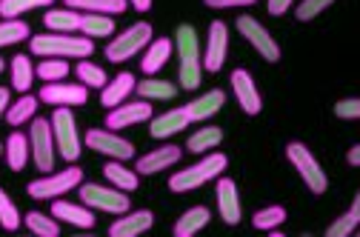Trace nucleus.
<instances>
[{
	"label": "nucleus",
	"mask_w": 360,
	"mask_h": 237,
	"mask_svg": "<svg viewBox=\"0 0 360 237\" xmlns=\"http://www.w3.org/2000/svg\"><path fill=\"white\" fill-rule=\"evenodd\" d=\"M174 52H177V86L195 91L203 80V52H200V37L192 23H180L174 32Z\"/></svg>",
	"instance_id": "f257e3e1"
},
{
	"label": "nucleus",
	"mask_w": 360,
	"mask_h": 237,
	"mask_svg": "<svg viewBox=\"0 0 360 237\" xmlns=\"http://www.w3.org/2000/svg\"><path fill=\"white\" fill-rule=\"evenodd\" d=\"M29 49L37 58H63V60H83L95 52V40L83 34H60V32H43L29 37Z\"/></svg>",
	"instance_id": "f03ea898"
},
{
	"label": "nucleus",
	"mask_w": 360,
	"mask_h": 237,
	"mask_svg": "<svg viewBox=\"0 0 360 237\" xmlns=\"http://www.w3.org/2000/svg\"><path fill=\"white\" fill-rule=\"evenodd\" d=\"M226 166H229V158L226 155H220V152L206 155L203 160H198V163H192L186 169H180V172H174L169 177V188H172L174 195L192 192V188H200L209 180H217L223 172H226Z\"/></svg>",
	"instance_id": "7ed1b4c3"
},
{
	"label": "nucleus",
	"mask_w": 360,
	"mask_h": 237,
	"mask_svg": "<svg viewBox=\"0 0 360 237\" xmlns=\"http://www.w3.org/2000/svg\"><path fill=\"white\" fill-rule=\"evenodd\" d=\"M155 29L152 23H131L129 29L117 32V37H112V43L106 46V60L109 63H126L134 55H141V49L152 43Z\"/></svg>",
	"instance_id": "20e7f679"
},
{
	"label": "nucleus",
	"mask_w": 360,
	"mask_h": 237,
	"mask_svg": "<svg viewBox=\"0 0 360 237\" xmlns=\"http://www.w3.org/2000/svg\"><path fill=\"white\" fill-rule=\"evenodd\" d=\"M83 183V169L77 163H69L63 172H49V177H37L26 186V192L32 200H55L72 192L75 186Z\"/></svg>",
	"instance_id": "39448f33"
},
{
	"label": "nucleus",
	"mask_w": 360,
	"mask_h": 237,
	"mask_svg": "<svg viewBox=\"0 0 360 237\" xmlns=\"http://www.w3.org/2000/svg\"><path fill=\"white\" fill-rule=\"evenodd\" d=\"M49 123H52V134H55V146H58L60 160H66V163L80 160L83 137L77 134V123H75L72 109H69V106H58Z\"/></svg>",
	"instance_id": "423d86ee"
},
{
	"label": "nucleus",
	"mask_w": 360,
	"mask_h": 237,
	"mask_svg": "<svg viewBox=\"0 0 360 237\" xmlns=\"http://www.w3.org/2000/svg\"><path fill=\"white\" fill-rule=\"evenodd\" d=\"M77 195H80V203H86L89 209H98V212H109V214H123L129 212L131 200H129V192L117 186H101V183H80L77 186Z\"/></svg>",
	"instance_id": "0eeeda50"
},
{
	"label": "nucleus",
	"mask_w": 360,
	"mask_h": 237,
	"mask_svg": "<svg viewBox=\"0 0 360 237\" xmlns=\"http://www.w3.org/2000/svg\"><path fill=\"white\" fill-rule=\"evenodd\" d=\"M286 158L295 166V172L300 174V180L309 186L311 195H323L326 188H329V177H326L323 166L318 163V158L309 152L306 143H289L286 146Z\"/></svg>",
	"instance_id": "6e6552de"
},
{
	"label": "nucleus",
	"mask_w": 360,
	"mask_h": 237,
	"mask_svg": "<svg viewBox=\"0 0 360 237\" xmlns=\"http://www.w3.org/2000/svg\"><path fill=\"white\" fill-rule=\"evenodd\" d=\"M29 146H32V160L37 166V172L49 174L55 169V158H58V146H55V134H52V123L46 117H32L29 126Z\"/></svg>",
	"instance_id": "1a4fd4ad"
},
{
	"label": "nucleus",
	"mask_w": 360,
	"mask_h": 237,
	"mask_svg": "<svg viewBox=\"0 0 360 237\" xmlns=\"http://www.w3.org/2000/svg\"><path fill=\"white\" fill-rule=\"evenodd\" d=\"M83 143L98 152V155H106L112 160H134V146H131V140L120 137L117 132L112 129H89L83 134Z\"/></svg>",
	"instance_id": "9d476101"
},
{
	"label": "nucleus",
	"mask_w": 360,
	"mask_h": 237,
	"mask_svg": "<svg viewBox=\"0 0 360 237\" xmlns=\"http://www.w3.org/2000/svg\"><path fill=\"white\" fill-rule=\"evenodd\" d=\"M235 26H238V32L255 46V52H257L266 63H278V60H281V46H278V40L269 34V29H266L257 18L240 15V18L235 20Z\"/></svg>",
	"instance_id": "9b49d317"
},
{
	"label": "nucleus",
	"mask_w": 360,
	"mask_h": 237,
	"mask_svg": "<svg viewBox=\"0 0 360 237\" xmlns=\"http://www.w3.org/2000/svg\"><path fill=\"white\" fill-rule=\"evenodd\" d=\"M226 52H229V26L226 20H212L209 23V37L203 46V72L217 75L226 63Z\"/></svg>",
	"instance_id": "f8f14e48"
},
{
	"label": "nucleus",
	"mask_w": 360,
	"mask_h": 237,
	"mask_svg": "<svg viewBox=\"0 0 360 237\" xmlns=\"http://www.w3.org/2000/svg\"><path fill=\"white\" fill-rule=\"evenodd\" d=\"M40 103L46 106H83L89 101V89L83 83H69V80H58V83H46L37 94Z\"/></svg>",
	"instance_id": "ddd939ff"
},
{
	"label": "nucleus",
	"mask_w": 360,
	"mask_h": 237,
	"mask_svg": "<svg viewBox=\"0 0 360 237\" xmlns=\"http://www.w3.org/2000/svg\"><path fill=\"white\" fill-rule=\"evenodd\" d=\"M155 117V109H152V101H126L115 109H109L106 115V129L112 132H120V129H129V126H138V123H149Z\"/></svg>",
	"instance_id": "4468645a"
},
{
	"label": "nucleus",
	"mask_w": 360,
	"mask_h": 237,
	"mask_svg": "<svg viewBox=\"0 0 360 237\" xmlns=\"http://www.w3.org/2000/svg\"><path fill=\"white\" fill-rule=\"evenodd\" d=\"M232 91H235V98H238V106L246 112V115H260L263 112V98H260V91H257V83L255 77L249 75V69H232Z\"/></svg>",
	"instance_id": "2eb2a0df"
},
{
	"label": "nucleus",
	"mask_w": 360,
	"mask_h": 237,
	"mask_svg": "<svg viewBox=\"0 0 360 237\" xmlns=\"http://www.w3.org/2000/svg\"><path fill=\"white\" fill-rule=\"evenodd\" d=\"M217 212L223 217V223L226 226H238L240 217H243V209H240V192H238V183L232 177H217Z\"/></svg>",
	"instance_id": "dca6fc26"
},
{
	"label": "nucleus",
	"mask_w": 360,
	"mask_h": 237,
	"mask_svg": "<svg viewBox=\"0 0 360 237\" xmlns=\"http://www.w3.org/2000/svg\"><path fill=\"white\" fill-rule=\"evenodd\" d=\"M180 158H184V149L174 146V143H163L160 149L146 152L141 160H134V172H138L141 177H149V174H158L163 169H172Z\"/></svg>",
	"instance_id": "f3484780"
},
{
	"label": "nucleus",
	"mask_w": 360,
	"mask_h": 237,
	"mask_svg": "<svg viewBox=\"0 0 360 237\" xmlns=\"http://www.w3.org/2000/svg\"><path fill=\"white\" fill-rule=\"evenodd\" d=\"M155 226V214L149 209H138V212H123L117 214V220L109 226V237H141Z\"/></svg>",
	"instance_id": "a211bd4d"
},
{
	"label": "nucleus",
	"mask_w": 360,
	"mask_h": 237,
	"mask_svg": "<svg viewBox=\"0 0 360 237\" xmlns=\"http://www.w3.org/2000/svg\"><path fill=\"white\" fill-rule=\"evenodd\" d=\"M189 123H192V120H189V109H186V106H177V109H169V112H163V115H155V117L149 120V134L158 137V140L174 137V134H180V132H186Z\"/></svg>",
	"instance_id": "6ab92c4d"
},
{
	"label": "nucleus",
	"mask_w": 360,
	"mask_h": 237,
	"mask_svg": "<svg viewBox=\"0 0 360 237\" xmlns=\"http://www.w3.org/2000/svg\"><path fill=\"white\" fill-rule=\"evenodd\" d=\"M172 52H174V40H169V37H152V43L143 49V58H141V72L146 77L158 75L169 63Z\"/></svg>",
	"instance_id": "aec40b11"
},
{
	"label": "nucleus",
	"mask_w": 360,
	"mask_h": 237,
	"mask_svg": "<svg viewBox=\"0 0 360 237\" xmlns=\"http://www.w3.org/2000/svg\"><path fill=\"white\" fill-rule=\"evenodd\" d=\"M52 217H58L60 223H72L77 229L95 226V209H89L86 203H69L60 198H55V203H52Z\"/></svg>",
	"instance_id": "412c9836"
},
{
	"label": "nucleus",
	"mask_w": 360,
	"mask_h": 237,
	"mask_svg": "<svg viewBox=\"0 0 360 237\" xmlns=\"http://www.w3.org/2000/svg\"><path fill=\"white\" fill-rule=\"evenodd\" d=\"M134 86H138V77H134L131 72H120L117 77L106 80V86H103V91H101V103H103L106 109H115V106L126 103L129 94H134Z\"/></svg>",
	"instance_id": "4be33fe9"
},
{
	"label": "nucleus",
	"mask_w": 360,
	"mask_h": 237,
	"mask_svg": "<svg viewBox=\"0 0 360 237\" xmlns=\"http://www.w3.org/2000/svg\"><path fill=\"white\" fill-rule=\"evenodd\" d=\"M223 103H226V91H220V89H209L206 94H200V98H195L186 109H189V120L192 123H203L209 117H214Z\"/></svg>",
	"instance_id": "5701e85b"
},
{
	"label": "nucleus",
	"mask_w": 360,
	"mask_h": 237,
	"mask_svg": "<svg viewBox=\"0 0 360 237\" xmlns=\"http://www.w3.org/2000/svg\"><path fill=\"white\" fill-rule=\"evenodd\" d=\"M209 223H212L209 206H192L189 212H184V214L177 217L172 234H174V237H195V234H198L200 229H206Z\"/></svg>",
	"instance_id": "b1692460"
},
{
	"label": "nucleus",
	"mask_w": 360,
	"mask_h": 237,
	"mask_svg": "<svg viewBox=\"0 0 360 237\" xmlns=\"http://www.w3.org/2000/svg\"><path fill=\"white\" fill-rule=\"evenodd\" d=\"M4 155H6V163L12 172H23L26 169V160L32 158V146H29V137L23 132H12L4 143Z\"/></svg>",
	"instance_id": "393cba45"
},
{
	"label": "nucleus",
	"mask_w": 360,
	"mask_h": 237,
	"mask_svg": "<svg viewBox=\"0 0 360 237\" xmlns=\"http://www.w3.org/2000/svg\"><path fill=\"white\" fill-rule=\"evenodd\" d=\"M115 29H117V23H115V18L112 15H98V12H83L80 15V34L83 37H92V40H98V37H112L115 34Z\"/></svg>",
	"instance_id": "a878e982"
},
{
	"label": "nucleus",
	"mask_w": 360,
	"mask_h": 237,
	"mask_svg": "<svg viewBox=\"0 0 360 237\" xmlns=\"http://www.w3.org/2000/svg\"><path fill=\"white\" fill-rule=\"evenodd\" d=\"M80 15L77 9H49L43 15V23H46L49 32H60V34H75L80 29Z\"/></svg>",
	"instance_id": "bb28decb"
},
{
	"label": "nucleus",
	"mask_w": 360,
	"mask_h": 237,
	"mask_svg": "<svg viewBox=\"0 0 360 237\" xmlns=\"http://www.w3.org/2000/svg\"><path fill=\"white\" fill-rule=\"evenodd\" d=\"M37 98H34V94H20V98L18 101H12L9 103V109H6V123L12 126V129H20L23 123H32V117L37 115Z\"/></svg>",
	"instance_id": "cd10ccee"
},
{
	"label": "nucleus",
	"mask_w": 360,
	"mask_h": 237,
	"mask_svg": "<svg viewBox=\"0 0 360 237\" xmlns=\"http://www.w3.org/2000/svg\"><path fill=\"white\" fill-rule=\"evenodd\" d=\"M134 91H138L143 101H174L177 86L169 83V80H158L152 75V77H143L138 86H134Z\"/></svg>",
	"instance_id": "c85d7f7f"
},
{
	"label": "nucleus",
	"mask_w": 360,
	"mask_h": 237,
	"mask_svg": "<svg viewBox=\"0 0 360 237\" xmlns=\"http://www.w3.org/2000/svg\"><path fill=\"white\" fill-rule=\"evenodd\" d=\"M103 177L109 183H115L117 188H123V192H134V188L141 186V174L134 172V169H126L123 160H112L103 166Z\"/></svg>",
	"instance_id": "c756f323"
},
{
	"label": "nucleus",
	"mask_w": 360,
	"mask_h": 237,
	"mask_svg": "<svg viewBox=\"0 0 360 237\" xmlns=\"http://www.w3.org/2000/svg\"><path fill=\"white\" fill-rule=\"evenodd\" d=\"M69 9L77 12H98V15H123L129 9V0H66Z\"/></svg>",
	"instance_id": "7c9ffc66"
},
{
	"label": "nucleus",
	"mask_w": 360,
	"mask_h": 237,
	"mask_svg": "<svg viewBox=\"0 0 360 237\" xmlns=\"http://www.w3.org/2000/svg\"><path fill=\"white\" fill-rule=\"evenodd\" d=\"M223 143V129L220 126H203V129H198L189 140H186V149L192 152V155H206L209 149H214V146H220Z\"/></svg>",
	"instance_id": "2f4dec72"
},
{
	"label": "nucleus",
	"mask_w": 360,
	"mask_h": 237,
	"mask_svg": "<svg viewBox=\"0 0 360 237\" xmlns=\"http://www.w3.org/2000/svg\"><path fill=\"white\" fill-rule=\"evenodd\" d=\"M9 66H12V69H9V72H12V89L20 91V94L32 91V83H34V66H32L29 55H15Z\"/></svg>",
	"instance_id": "473e14b6"
},
{
	"label": "nucleus",
	"mask_w": 360,
	"mask_h": 237,
	"mask_svg": "<svg viewBox=\"0 0 360 237\" xmlns=\"http://www.w3.org/2000/svg\"><path fill=\"white\" fill-rule=\"evenodd\" d=\"M75 75H77V83H83L86 89H103L106 86V69L103 66H98V63H92L89 58H83V60H77V66H75Z\"/></svg>",
	"instance_id": "72a5a7b5"
},
{
	"label": "nucleus",
	"mask_w": 360,
	"mask_h": 237,
	"mask_svg": "<svg viewBox=\"0 0 360 237\" xmlns=\"http://www.w3.org/2000/svg\"><path fill=\"white\" fill-rule=\"evenodd\" d=\"M34 77H40L43 83L66 80V77H69V60H63V58H43V60L34 66Z\"/></svg>",
	"instance_id": "f704fd0d"
},
{
	"label": "nucleus",
	"mask_w": 360,
	"mask_h": 237,
	"mask_svg": "<svg viewBox=\"0 0 360 237\" xmlns=\"http://www.w3.org/2000/svg\"><path fill=\"white\" fill-rule=\"evenodd\" d=\"M26 229L37 237H58L60 234V220L43 212H26Z\"/></svg>",
	"instance_id": "c9c22d12"
},
{
	"label": "nucleus",
	"mask_w": 360,
	"mask_h": 237,
	"mask_svg": "<svg viewBox=\"0 0 360 237\" xmlns=\"http://www.w3.org/2000/svg\"><path fill=\"white\" fill-rule=\"evenodd\" d=\"M55 0H0V18L4 20H18L20 15L32 12V9H43L52 6Z\"/></svg>",
	"instance_id": "e433bc0d"
},
{
	"label": "nucleus",
	"mask_w": 360,
	"mask_h": 237,
	"mask_svg": "<svg viewBox=\"0 0 360 237\" xmlns=\"http://www.w3.org/2000/svg\"><path fill=\"white\" fill-rule=\"evenodd\" d=\"M29 37H32L29 23H23L20 18L18 20H0V49H4V46H18Z\"/></svg>",
	"instance_id": "4c0bfd02"
},
{
	"label": "nucleus",
	"mask_w": 360,
	"mask_h": 237,
	"mask_svg": "<svg viewBox=\"0 0 360 237\" xmlns=\"http://www.w3.org/2000/svg\"><path fill=\"white\" fill-rule=\"evenodd\" d=\"M286 223V209L283 206H263L255 212L252 217V226L260 229V231H269V229H278Z\"/></svg>",
	"instance_id": "58836bf2"
},
{
	"label": "nucleus",
	"mask_w": 360,
	"mask_h": 237,
	"mask_svg": "<svg viewBox=\"0 0 360 237\" xmlns=\"http://www.w3.org/2000/svg\"><path fill=\"white\" fill-rule=\"evenodd\" d=\"M20 223H23V217H20V212H18V206H15V200L0 188V226H4L6 231H18L20 229Z\"/></svg>",
	"instance_id": "ea45409f"
},
{
	"label": "nucleus",
	"mask_w": 360,
	"mask_h": 237,
	"mask_svg": "<svg viewBox=\"0 0 360 237\" xmlns=\"http://www.w3.org/2000/svg\"><path fill=\"white\" fill-rule=\"evenodd\" d=\"M332 4H335V0H300L295 15H297V20H300V23H309V20L318 18L321 12H326Z\"/></svg>",
	"instance_id": "a19ab883"
},
{
	"label": "nucleus",
	"mask_w": 360,
	"mask_h": 237,
	"mask_svg": "<svg viewBox=\"0 0 360 237\" xmlns=\"http://www.w3.org/2000/svg\"><path fill=\"white\" fill-rule=\"evenodd\" d=\"M357 231V220L346 212V214H340L329 229H326V237H349V234H354Z\"/></svg>",
	"instance_id": "79ce46f5"
},
{
	"label": "nucleus",
	"mask_w": 360,
	"mask_h": 237,
	"mask_svg": "<svg viewBox=\"0 0 360 237\" xmlns=\"http://www.w3.org/2000/svg\"><path fill=\"white\" fill-rule=\"evenodd\" d=\"M335 115L340 120H360V98H346L335 103Z\"/></svg>",
	"instance_id": "37998d69"
},
{
	"label": "nucleus",
	"mask_w": 360,
	"mask_h": 237,
	"mask_svg": "<svg viewBox=\"0 0 360 237\" xmlns=\"http://www.w3.org/2000/svg\"><path fill=\"white\" fill-rule=\"evenodd\" d=\"M209 9H232V6H255L257 0H203Z\"/></svg>",
	"instance_id": "c03bdc74"
},
{
	"label": "nucleus",
	"mask_w": 360,
	"mask_h": 237,
	"mask_svg": "<svg viewBox=\"0 0 360 237\" xmlns=\"http://www.w3.org/2000/svg\"><path fill=\"white\" fill-rule=\"evenodd\" d=\"M292 4H295V0H269L266 9H269V15H272V18H281V15H286L292 9Z\"/></svg>",
	"instance_id": "a18cd8bd"
},
{
	"label": "nucleus",
	"mask_w": 360,
	"mask_h": 237,
	"mask_svg": "<svg viewBox=\"0 0 360 237\" xmlns=\"http://www.w3.org/2000/svg\"><path fill=\"white\" fill-rule=\"evenodd\" d=\"M9 103H12V89L0 86V120L6 117V109H9Z\"/></svg>",
	"instance_id": "49530a36"
},
{
	"label": "nucleus",
	"mask_w": 360,
	"mask_h": 237,
	"mask_svg": "<svg viewBox=\"0 0 360 237\" xmlns=\"http://www.w3.org/2000/svg\"><path fill=\"white\" fill-rule=\"evenodd\" d=\"M349 214L360 223V188H357V195H354V200H352V206H349Z\"/></svg>",
	"instance_id": "de8ad7c7"
},
{
	"label": "nucleus",
	"mask_w": 360,
	"mask_h": 237,
	"mask_svg": "<svg viewBox=\"0 0 360 237\" xmlns=\"http://www.w3.org/2000/svg\"><path fill=\"white\" fill-rule=\"evenodd\" d=\"M346 160H349V166H360V143L349 149V155H346Z\"/></svg>",
	"instance_id": "09e8293b"
},
{
	"label": "nucleus",
	"mask_w": 360,
	"mask_h": 237,
	"mask_svg": "<svg viewBox=\"0 0 360 237\" xmlns=\"http://www.w3.org/2000/svg\"><path fill=\"white\" fill-rule=\"evenodd\" d=\"M129 6H134L138 12H149L152 9V0H129Z\"/></svg>",
	"instance_id": "8fccbe9b"
},
{
	"label": "nucleus",
	"mask_w": 360,
	"mask_h": 237,
	"mask_svg": "<svg viewBox=\"0 0 360 237\" xmlns=\"http://www.w3.org/2000/svg\"><path fill=\"white\" fill-rule=\"evenodd\" d=\"M4 69H6V60H4V58H0V72H4Z\"/></svg>",
	"instance_id": "3c124183"
},
{
	"label": "nucleus",
	"mask_w": 360,
	"mask_h": 237,
	"mask_svg": "<svg viewBox=\"0 0 360 237\" xmlns=\"http://www.w3.org/2000/svg\"><path fill=\"white\" fill-rule=\"evenodd\" d=\"M0 158H4V143H0Z\"/></svg>",
	"instance_id": "603ef678"
},
{
	"label": "nucleus",
	"mask_w": 360,
	"mask_h": 237,
	"mask_svg": "<svg viewBox=\"0 0 360 237\" xmlns=\"http://www.w3.org/2000/svg\"><path fill=\"white\" fill-rule=\"evenodd\" d=\"M357 234H360V229H357Z\"/></svg>",
	"instance_id": "864d4df0"
}]
</instances>
